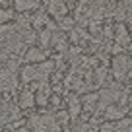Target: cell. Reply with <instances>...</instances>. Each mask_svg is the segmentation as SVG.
Wrapping results in <instances>:
<instances>
[{
  "label": "cell",
  "mask_w": 132,
  "mask_h": 132,
  "mask_svg": "<svg viewBox=\"0 0 132 132\" xmlns=\"http://www.w3.org/2000/svg\"><path fill=\"white\" fill-rule=\"evenodd\" d=\"M49 95H51V87H49V84L41 82V84H39L37 93H35V103H39V105H47V101H49Z\"/></svg>",
  "instance_id": "5b68a950"
},
{
  "label": "cell",
  "mask_w": 132,
  "mask_h": 132,
  "mask_svg": "<svg viewBox=\"0 0 132 132\" xmlns=\"http://www.w3.org/2000/svg\"><path fill=\"white\" fill-rule=\"evenodd\" d=\"M29 126H31L33 132H60L56 117L51 115V113L31 115L29 117Z\"/></svg>",
  "instance_id": "6da1fadb"
},
{
  "label": "cell",
  "mask_w": 132,
  "mask_h": 132,
  "mask_svg": "<svg viewBox=\"0 0 132 132\" xmlns=\"http://www.w3.org/2000/svg\"><path fill=\"white\" fill-rule=\"evenodd\" d=\"M58 20H60L58 21V27L60 29H72L74 27V18H64L62 16V18H58Z\"/></svg>",
  "instance_id": "7c38bea8"
},
{
  "label": "cell",
  "mask_w": 132,
  "mask_h": 132,
  "mask_svg": "<svg viewBox=\"0 0 132 132\" xmlns=\"http://www.w3.org/2000/svg\"><path fill=\"white\" fill-rule=\"evenodd\" d=\"M117 43H119L120 47H128V43H130V37H128L126 29L120 25V27H117Z\"/></svg>",
  "instance_id": "9c48e42d"
},
{
  "label": "cell",
  "mask_w": 132,
  "mask_h": 132,
  "mask_svg": "<svg viewBox=\"0 0 132 132\" xmlns=\"http://www.w3.org/2000/svg\"><path fill=\"white\" fill-rule=\"evenodd\" d=\"M39 2L41 0H14V6L20 12H31V10L39 8Z\"/></svg>",
  "instance_id": "52a82bcc"
},
{
  "label": "cell",
  "mask_w": 132,
  "mask_h": 132,
  "mask_svg": "<svg viewBox=\"0 0 132 132\" xmlns=\"http://www.w3.org/2000/svg\"><path fill=\"white\" fill-rule=\"evenodd\" d=\"M130 68H132L130 58L124 56V54H115V58H113V72H115L117 78H124L130 72Z\"/></svg>",
  "instance_id": "7a4b0ae2"
},
{
  "label": "cell",
  "mask_w": 132,
  "mask_h": 132,
  "mask_svg": "<svg viewBox=\"0 0 132 132\" xmlns=\"http://www.w3.org/2000/svg\"><path fill=\"white\" fill-rule=\"evenodd\" d=\"M80 113V103H78V99H72V105H70V115L72 117H78Z\"/></svg>",
  "instance_id": "4fadbf2b"
},
{
  "label": "cell",
  "mask_w": 132,
  "mask_h": 132,
  "mask_svg": "<svg viewBox=\"0 0 132 132\" xmlns=\"http://www.w3.org/2000/svg\"><path fill=\"white\" fill-rule=\"evenodd\" d=\"M130 80H132V68H130Z\"/></svg>",
  "instance_id": "5bb4252c"
},
{
  "label": "cell",
  "mask_w": 132,
  "mask_h": 132,
  "mask_svg": "<svg viewBox=\"0 0 132 132\" xmlns=\"http://www.w3.org/2000/svg\"><path fill=\"white\" fill-rule=\"evenodd\" d=\"M103 113H105V119L107 120H120L126 115V111H124L122 107H111V105H107Z\"/></svg>",
  "instance_id": "8992f818"
},
{
  "label": "cell",
  "mask_w": 132,
  "mask_h": 132,
  "mask_svg": "<svg viewBox=\"0 0 132 132\" xmlns=\"http://www.w3.org/2000/svg\"><path fill=\"white\" fill-rule=\"evenodd\" d=\"M33 105H35V95H33V91L25 89L20 93V99H18V107L20 109H31Z\"/></svg>",
  "instance_id": "277c9868"
},
{
  "label": "cell",
  "mask_w": 132,
  "mask_h": 132,
  "mask_svg": "<svg viewBox=\"0 0 132 132\" xmlns=\"http://www.w3.org/2000/svg\"><path fill=\"white\" fill-rule=\"evenodd\" d=\"M43 58H45V53L39 51V49H35V47L25 53V60L27 62H43Z\"/></svg>",
  "instance_id": "ba28073f"
},
{
  "label": "cell",
  "mask_w": 132,
  "mask_h": 132,
  "mask_svg": "<svg viewBox=\"0 0 132 132\" xmlns=\"http://www.w3.org/2000/svg\"><path fill=\"white\" fill-rule=\"evenodd\" d=\"M101 132H132V119H126L122 122H113V124H105L101 128Z\"/></svg>",
  "instance_id": "3957f363"
},
{
  "label": "cell",
  "mask_w": 132,
  "mask_h": 132,
  "mask_svg": "<svg viewBox=\"0 0 132 132\" xmlns=\"http://www.w3.org/2000/svg\"><path fill=\"white\" fill-rule=\"evenodd\" d=\"M111 2H117V0H111Z\"/></svg>",
  "instance_id": "9a60e30c"
},
{
  "label": "cell",
  "mask_w": 132,
  "mask_h": 132,
  "mask_svg": "<svg viewBox=\"0 0 132 132\" xmlns=\"http://www.w3.org/2000/svg\"><path fill=\"white\" fill-rule=\"evenodd\" d=\"M12 18H14V12H12V10H4V8H0V25L8 23Z\"/></svg>",
  "instance_id": "8fae6325"
},
{
  "label": "cell",
  "mask_w": 132,
  "mask_h": 132,
  "mask_svg": "<svg viewBox=\"0 0 132 132\" xmlns=\"http://www.w3.org/2000/svg\"><path fill=\"white\" fill-rule=\"evenodd\" d=\"M31 23H33V27H37V29L45 27V25L49 23V20H47V14H45V12H39L37 16L33 18V21H31Z\"/></svg>",
  "instance_id": "30bf717a"
}]
</instances>
